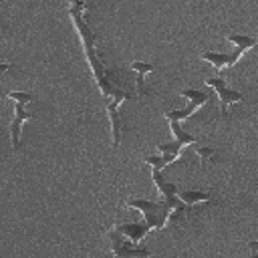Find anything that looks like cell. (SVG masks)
<instances>
[{
  "instance_id": "obj_1",
  "label": "cell",
  "mask_w": 258,
  "mask_h": 258,
  "mask_svg": "<svg viewBox=\"0 0 258 258\" xmlns=\"http://www.w3.org/2000/svg\"><path fill=\"white\" fill-rule=\"evenodd\" d=\"M85 8H87V4H71V18H73L75 28L79 30L81 40H83L85 54H87V58H89V64H91L93 73H95L97 85H99V89H101V95H103V97H109L115 87L109 83L107 71H105V67L101 64L99 54H97V50H95V40H97V36H95V32L91 30V26H89V24L85 22V18H83V10H85Z\"/></svg>"
},
{
  "instance_id": "obj_2",
  "label": "cell",
  "mask_w": 258,
  "mask_h": 258,
  "mask_svg": "<svg viewBox=\"0 0 258 258\" xmlns=\"http://www.w3.org/2000/svg\"><path fill=\"white\" fill-rule=\"evenodd\" d=\"M127 208L139 210L143 214V222L149 226V230H161L163 226H167V218H169V210H171L163 200L151 202V200H141V198L127 200Z\"/></svg>"
},
{
  "instance_id": "obj_3",
  "label": "cell",
  "mask_w": 258,
  "mask_h": 258,
  "mask_svg": "<svg viewBox=\"0 0 258 258\" xmlns=\"http://www.w3.org/2000/svg\"><path fill=\"white\" fill-rule=\"evenodd\" d=\"M6 97L14 101V117H12V121H10V143H12V149L16 151V149L20 147L22 123L28 121V119H34L32 113H26V105H28L34 97H32V93H26V91H10Z\"/></svg>"
},
{
  "instance_id": "obj_4",
  "label": "cell",
  "mask_w": 258,
  "mask_h": 258,
  "mask_svg": "<svg viewBox=\"0 0 258 258\" xmlns=\"http://www.w3.org/2000/svg\"><path fill=\"white\" fill-rule=\"evenodd\" d=\"M109 97H113V101H107V113H109L111 133H113V147H119V143H121V133H123V117H121V113H119V105L129 97V93H127V91L113 89V93H111Z\"/></svg>"
},
{
  "instance_id": "obj_5",
  "label": "cell",
  "mask_w": 258,
  "mask_h": 258,
  "mask_svg": "<svg viewBox=\"0 0 258 258\" xmlns=\"http://www.w3.org/2000/svg\"><path fill=\"white\" fill-rule=\"evenodd\" d=\"M109 240H111V252L113 256L117 258H129V256H149L151 252L147 248H137L125 234H121L117 228H113L109 234Z\"/></svg>"
},
{
  "instance_id": "obj_6",
  "label": "cell",
  "mask_w": 258,
  "mask_h": 258,
  "mask_svg": "<svg viewBox=\"0 0 258 258\" xmlns=\"http://www.w3.org/2000/svg\"><path fill=\"white\" fill-rule=\"evenodd\" d=\"M206 85L214 87L216 93H218V99H220V115L226 119L230 115V105L232 103H238L244 99V95L240 91H234L226 85V81L222 77H212V79H206Z\"/></svg>"
},
{
  "instance_id": "obj_7",
  "label": "cell",
  "mask_w": 258,
  "mask_h": 258,
  "mask_svg": "<svg viewBox=\"0 0 258 258\" xmlns=\"http://www.w3.org/2000/svg\"><path fill=\"white\" fill-rule=\"evenodd\" d=\"M151 177H153V181H155V185H157V189H159V194H161V200L173 210V208H181V206H187V204H183L179 198H177V185L175 183H169V181H165L163 177H161V169H157V167H151Z\"/></svg>"
},
{
  "instance_id": "obj_8",
  "label": "cell",
  "mask_w": 258,
  "mask_h": 258,
  "mask_svg": "<svg viewBox=\"0 0 258 258\" xmlns=\"http://www.w3.org/2000/svg\"><path fill=\"white\" fill-rule=\"evenodd\" d=\"M129 67L135 71V85H137V97H143L147 95V89H145V75L147 73H153L155 71V64L151 62H141V60H133L129 62Z\"/></svg>"
},
{
  "instance_id": "obj_9",
  "label": "cell",
  "mask_w": 258,
  "mask_h": 258,
  "mask_svg": "<svg viewBox=\"0 0 258 258\" xmlns=\"http://www.w3.org/2000/svg\"><path fill=\"white\" fill-rule=\"evenodd\" d=\"M117 230L121 232V234H125L133 244H139L141 240H143V236L147 234V232H151L149 230V226L145 224V222H133V224H117Z\"/></svg>"
},
{
  "instance_id": "obj_10",
  "label": "cell",
  "mask_w": 258,
  "mask_h": 258,
  "mask_svg": "<svg viewBox=\"0 0 258 258\" xmlns=\"http://www.w3.org/2000/svg\"><path fill=\"white\" fill-rule=\"evenodd\" d=\"M200 56H202V60L210 62V64H212L216 71H222L224 67H234V58H232V54H226V52L206 50V52H202Z\"/></svg>"
},
{
  "instance_id": "obj_11",
  "label": "cell",
  "mask_w": 258,
  "mask_h": 258,
  "mask_svg": "<svg viewBox=\"0 0 258 258\" xmlns=\"http://www.w3.org/2000/svg\"><path fill=\"white\" fill-rule=\"evenodd\" d=\"M177 198L187 204V206H194V204H202V202H212V194H206V191H177Z\"/></svg>"
},
{
  "instance_id": "obj_12",
  "label": "cell",
  "mask_w": 258,
  "mask_h": 258,
  "mask_svg": "<svg viewBox=\"0 0 258 258\" xmlns=\"http://www.w3.org/2000/svg\"><path fill=\"white\" fill-rule=\"evenodd\" d=\"M226 40L232 42V44H236V48L242 50V52H246L248 48H252L256 44V38L254 36H248V34H226Z\"/></svg>"
},
{
  "instance_id": "obj_13",
  "label": "cell",
  "mask_w": 258,
  "mask_h": 258,
  "mask_svg": "<svg viewBox=\"0 0 258 258\" xmlns=\"http://www.w3.org/2000/svg\"><path fill=\"white\" fill-rule=\"evenodd\" d=\"M200 109V105L196 103V101H189V105L185 107V109H179V111H167V113H163V117L167 119V121H183V119H187L194 111H198Z\"/></svg>"
},
{
  "instance_id": "obj_14",
  "label": "cell",
  "mask_w": 258,
  "mask_h": 258,
  "mask_svg": "<svg viewBox=\"0 0 258 258\" xmlns=\"http://www.w3.org/2000/svg\"><path fill=\"white\" fill-rule=\"evenodd\" d=\"M175 159H177V157L171 155V153H159V155H147V157H145V163H147L149 167L163 169V167H167L169 163H173Z\"/></svg>"
},
{
  "instance_id": "obj_15",
  "label": "cell",
  "mask_w": 258,
  "mask_h": 258,
  "mask_svg": "<svg viewBox=\"0 0 258 258\" xmlns=\"http://www.w3.org/2000/svg\"><path fill=\"white\" fill-rule=\"evenodd\" d=\"M169 129H171V135L175 137V141H177V143H181L183 147H185V145H191V143H196V141H194V135L185 133V131L181 129L179 121H169Z\"/></svg>"
},
{
  "instance_id": "obj_16",
  "label": "cell",
  "mask_w": 258,
  "mask_h": 258,
  "mask_svg": "<svg viewBox=\"0 0 258 258\" xmlns=\"http://www.w3.org/2000/svg\"><path fill=\"white\" fill-rule=\"evenodd\" d=\"M191 149L198 153V159H200V165L202 167L216 155V149L212 145H196V143H191Z\"/></svg>"
},
{
  "instance_id": "obj_17",
  "label": "cell",
  "mask_w": 258,
  "mask_h": 258,
  "mask_svg": "<svg viewBox=\"0 0 258 258\" xmlns=\"http://www.w3.org/2000/svg\"><path fill=\"white\" fill-rule=\"evenodd\" d=\"M179 95H181V97H187L189 101H196L200 107H204V105L208 103V99H210L208 93L198 91V89H183V91H179Z\"/></svg>"
},
{
  "instance_id": "obj_18",
  "label": "cell",
  "mask_w": 258,
  "mask_h": 258,
  "mask_svg": "<svg viewBox=\"0 0 258 258\" xmlns=\"http://www.w3.org/2000/svg\"><path fill=\"white\" fill-rule=\"evenodd\" d=\"M157 149H159V153H171V155H179V151L183 149V145L181 143H177V141H171V143H161V145H157Z\"/></svg>"
},
{
  "instance_id": "obj_19",
  "label": "cell",
  "mask_w": 258,
  "mask_h": 258,
  "mask_svg": "<svg viewBox=\"0 0 258 258\" xmlns=\"http://www.w3.org/2000/svg\"><path fill=\"white\" fill-rule=\"evenodd\" d=\"M8 69H12V64H10V62H0V75H2V73H6Z\"/></svg>"
},
{
  "instance_id": "obj_20",
  "label": "cell",
  "mask_w": 258,
  "mask_h": 258,
  "mask_svg": "<svg viewBox=\"0 0 258 258\" xmlns=\"http://www.w3.org/2000/svg\"><path fill=\"white\" fill-rule=\"evenodd\" d=\"M250 250H252V256H256V252H258V242H250Z\"/></svg>"
},
{
  "instance_id": "obj_21",
  "label": "cell",
  "mask_w": 258,
  "mask_h": 258,
  "mask_svg": "<svg viewBox=\"0 0 258 258\" xmlns=\"http://www.w3.org/2000/svg\"><path fill=\"white\" fill-rule=\"evenodd\" d=\"M71 4H85L83 0H71Z\"/></svg>"
}]
</instances>
